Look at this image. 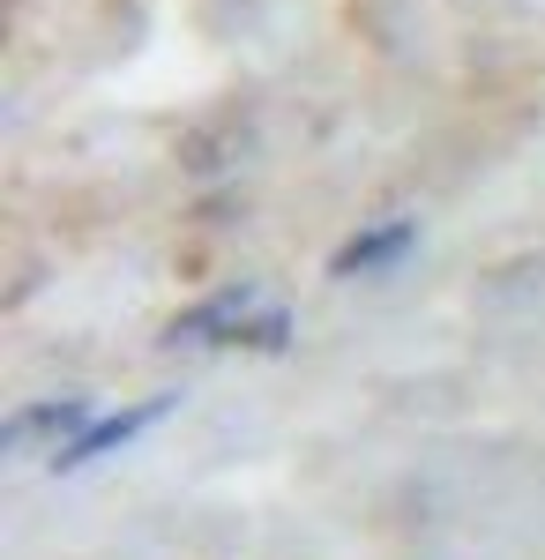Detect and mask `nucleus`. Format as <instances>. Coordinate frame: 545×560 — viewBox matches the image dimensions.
Segmentation results:
<instances>
[{"instance_id": "1", "label": "nucleus", "mask_w": 545, "mask_h": 560, "mask_svg": "<svg viewBox=\"0 0 545 560\" xmlns=\"http://www.w3.org/2000/svg\"><path fill=\"white\" fill-rule=\"evenodd\" d=\"M269 306V292L262 284H224L217 300H202L195 314H179L165 329V345L172 351H210V345H247V329H254V314Z\"/></svg>"}, {"instance_id": "2", "label": "nucleus", "mask_w": 545, "mask_h": 560, "mask_svg": "<svg viewBox=\"0 0 545 560\" xmlns=\"http://www.w3.org/2000/svg\"><path fill=\"white\" fill-rule=\"evenodd\" d=\"M90 427V396H45L31 411H15L8 427H0V456H31L38 441H53V456Z\"/></svg>"}, {"instance_id": "3", "label": "nucleus", "mask_w": 545, "mask_h": 560, "mask_svg": "<svg viewBox=\"0 0 545 560\" xmlns=\"http://www.w3.org/2000/svg\"><path fill=\"white\" fill-rule=\"evenodd\" d=\"M172 411V396H150V404H135V411H120V419H90L60 456H45L53 471H83V464H97V456H113V448H127V441H142V433L158 427Z\"/></svg>"}, {"instance_id": "4", "label": "nucleus", "mask_w": 545, "mask_h": 560, "mask_svg": "<svg viewBox=\"0 0 545 560\" xmlns=\"http://www.w3.org/2000/svg\"><path fill=\"white\" fill-rule=\"evenodd\" d=\"M419 247V224L411 217H381V224H367V232H351L344 247H336V261H329V277H381V269H396V261Z\"/></svg>"}]
</instances>
